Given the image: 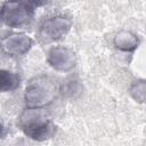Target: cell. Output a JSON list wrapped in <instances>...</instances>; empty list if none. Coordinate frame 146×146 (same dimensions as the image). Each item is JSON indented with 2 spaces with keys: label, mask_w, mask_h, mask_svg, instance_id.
<instances>
[{
  "label": "cell",
  "mask_w": 146,
  "mask_h": 146,
  "mask_svg": "<svg viewBox=\"0 0 146 146\" xmlns=\"http://www.w3.org/2000/svg\"><path fill=\"white\" fill-rule=\"evenodd\" d=\"M81 84L79 83V81L75 80H71V81H66L65 83H63L59 87V92H62L63 95L67 96V97H73L76 94L81 92Z\"/></svg>",
  "instance_id": "cell-10"
},
{
  "label": "cell",
  "mask_w": 146,
  "mask_h": 146,
  "mask_svg": "<svg viewBox=\"0 0 146 146\" xmlns=\"http://www.w3.org/2000/svg\"><path fill=\"white\" fill-rule=\"evenodd\" d=\"M21 84V78L16 72L0 68V92H10Z\"/></svg>",
  "instance_id": "cell-8"
},
{
  "label": "cell",
  "mask_w": 146,
  "mask_h": 146,
  "mask_svg": "<svg viewBox=\"0 0 146 146\" xmlns=\"http://www.w3.org/2000/svg\"><path fill=\"white\" fill-rule=\"evenodd\" d=\"M47 63L57 72H70L76 65V56L72 49L65 46L51 47L47 52Z\"/></svg>",
  "instance_id": "cell-6"
},
{
  "label": "cell",
  "mask_w": 146,
  "mask_h": 146,
  "mask_svg": "<svg viewBox=\"0 0 146 146\" xmlns=\"http://www.w3.org/2000/svg\"><path fill=\"white\" fill-rule=\"evenodd\" d=\"M7 133V130H6V127L3 125L2 122H0V139H3Z\"/></svg>",
  "instance_id": "cell-12"
},
{
  "label": "cell",
  "mask_w": 146,
  "mask_h": 146,
  "mask_svg": "<svg viewBox=\"0 0 146 146\" xmlns=\"http://www.w3.org/2000/svg\"><path fill=\"white\" fill-rule=\"evenodd\" d=\"M59 87L48 76H35L31 79L23 94L27 107L44 108L52 104L57 98Z\"/></svg>",
  "instance_id": "cell-2"
},
{
  "label": "cell",
  "mask_w": 146,
  "mask_h": 146,
  "mask_svg": "<svg viewBox=\"0 0 146 146\" xmlns=\"http://www.w3.org/2000/svg\"><path fill=\"white\" fill-rule=\"evenodd\" d=\"M129 94L136 103L144 104L145 95H146V81H145V79H137V80L132 81V83L129 87Z\"/></svg>",
  "instance_id": "cell-9"
},
{
  "label": "cell",
  "mask_w": 146,
  "mask_h": 146,
  "mask_svg": "<svg viewBox=\"0 0 146 146\" xmlns=\"http://www.w3.org/2000/svg\"><path fill=\"white\" fill-rule=\"evenodd\" d=\"M33 46V39L24 32H14L7 34L0 40V48L3 54L18 57L30 51Z\"/></svg>",
  "instance_id": "cell-5"
},
{
  "label": "cell",
  "mask_w": 146,
  "mask_h": 146,
  "mask_svg": "<svg viewBox=\"0 0 146 146\" xmlns=\"http://www.w3.org/2000/svg\"><path fill=\"white\" fill-rule=\"evenodd\" d=\"M22 1H23L27 7H30L32 10L46 6L47 2H48V0H22Z\"/></svg>",
  "instance_id": "cell-11"
},
{
  "label": "cell",
  "mask_w": 146,
  "mask_h": 146,
  "mask_svg": "<svg viewBox=\"0 0 146 146\" xmlns=\"http://www.w3.org/2000/svg\"><path fill=\"white\" fill-rule=\"evenodd\" d=\"M18 125L23 133L34 141L48 140L56 133V125L46 117L43 108L26 107L18 119Z\"/></svg>",
  "instance_id": "cell-1"
},
{
  "label": "cell",
  "mask_w": 146,
  "mask_h": 146,
  "mask_svg": "<svg viewBox=\"0 0 146 146\" xmlns=\"http://www.w3.org/2000/svg\"><path fill=\"white\" fill-rule=\"evenodd\" d=\"M73 25V21L68 16L57 15L42 22L39 29L40 38L46 42H54L63 39Z\"/></svg>",
  "instance_id": "cell-4"
},
{
  "label": "cell",
  "mask_w": 146,
  "mask_h": 146,
  "mask_svg": "<svg viewBox=\"0 0 146 146\" xmlns=\"http://www.w3.org/2000/svg\"><path fill=\"white\" fill-rule=\"evenodd\" d=\"M0 13H1V7H0Z\"/></svg>",
  "instance_id": "cell-13"
},
{
  "label": "cell",
  "mask_w": 146,
  "mask_h": 146,
  "mask_svg": "<svg viewBox=\"0 0 146 146\" xmlns=\"http://www.w3.org/2000/svg\"><path fill=\"white\" fill-rule=\"evenodd\" d=\"M114 47L124 52H132L139 46V38L136 33L129 30H121L119 31L113 38Z\"/></svg>",
  "instance_id": "cell-7"
},
{
  "label": "cell",
  "mask_w": 146,
  "mask_h": 146,
  "mask_svg": "<svg viewBox=\"0 0 146 146\" xmlns=\"http://www.w3.org/2000/svg\"><path fill=\"white\" fill-rule=\"evenodd\" d=\"M33 15V10L22 0H7L1 6L0 17L9 27H21L27 24Z\"/></svg>",
  "instance_id": "cell-3"
}]
</instances>
